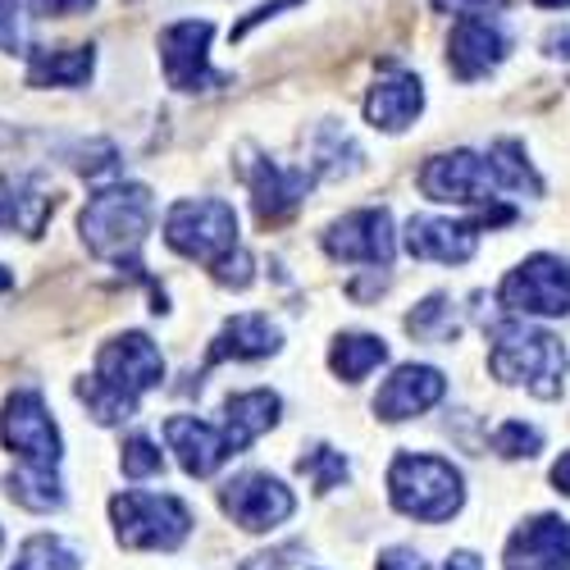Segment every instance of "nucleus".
Instances as JSON below:
<instances>
[{
  "mask_svg": "<svg viewBox=\"0 0 570 570\" xmlns=\"http://www.w3.org/2000/svg\"><path fill=\"white\" fill-rule=\"evenodd\" d=\"M210 37H215L210 19H183V23H169L160 32V65H165L169 87L206 91V87H224L228 82V73L210 69Z\"/></svg>",
  "mask_w": 570,
  "mask_h": 570,
  "instance_id": "obj_11",
  "label": "nucleus"
},
{
  "mask_svg": "<svg viewBox=\"0 0 570 570\" xmlns=\"http://www.w3.org/2000/svg\"><path fill=\"white\" fill-rule=\"evenodd\" d=\"M511 0H439V10H456V14H498Z\"/></svg>",
  "mask_w": 570,
  "mask_h": 570,
  "instance_id": "obj_35",
  "label": "nucleus"
},
{
  "mask_svg": "<svg viewBox=\"0 0 570 570\" xmlns=\"http://www.w3.org/2000/svg\"><path fill=\"white\" fill-rule=\"evenodd\" d=\"M402 247L415 261H439V265H465L480 252V219H439V215H415L402 233Z\"/></svg>",
  "mask_w": 570,
  "mask_h": 570,
  "instance_id": "obj_14",
  "label": "nucleus"
},
{
  "mask_svg": "<svg viewBox=\"0 0 570 570\" xmlns=\"http://www.w3.org/2000/svg\"><path fill=\"white\" fill-rule=\"evenodd\" d=\"M0 552H6V534H0Z\"/></svg>",
  "mask_w": 570,
  "mask_h": 570,
  "instance_id": "obj_41",
  "label": "nucleus"
},
{
  "mask_svg": "<svg viewBox=\"0 0 570 570\" xmlns=\"http://www.w3.org/2000/svg\"><path fill=\"white\" fill-rule=\"evenodd\" d=\"M115 539L132 552H174L193 534V511L174 493H119L110 498Z\"/></svg>",
  "mask_w": 570,
  "mask_h": 570,
  "instance_id": "obj_5",
  "label": "nucleus"
},
{
  "mask_svg": "<svg viewBox=\"0 0 570 570\" xmlns=\"http://www.w3.org/2000/svg\"><path fill=\"white\" fill-rule=\"evenodd\" d=\"M10 502H19V507H28V511H56V507H65V489H60V480H56V470H19V474H10Z\"/></svg>",
  "mask_w": 570,
  "mask_h": 570,
  "instance_id": "obj_25",
  "label": "nucleus"
},
{
  "mask_svg": "<svg viewBox=\"0 0 570 570\" xmlns=\"http://www.w3.org/2000/svg\"><path fill=\"white\" fill-rule=\"evenodd\" d=\"M389 361V343L374 334H343L334 347H328V370H334L343 384H361V379Z\"/></svg>",
  "mask_w": 570,
  "mask_h": 570,
  "instance_id": "obj_23",
  "label": "nucleus"
},
{
  "mask_svg": "<svg viewBox=\"0 0 570 570\" xmlns=\"http://www.w3.org/2000/svg\"><path fill=\"white\" fill-rule=\"evenodd\" d=\"M324 252L347 265H379L389 269L397 256V233H393V215L389 210H352L338 224H328V233L320 237Z\"/></svg>",
  "mask_w": 570,
  "mask_h": 570,
  "instance_id": "obj_12",
  "label": "nucleus"
},
{
  "mask_svg": "<svg viewBox=\"0 0 570 570\" xmlns=\"http://www.w3.org/2000/svg\"><path fill=\"white\" fill-rule=\"evenodd\" d=\"M498 302L511 311V315H543V320H557V315H570V261L561 256H530L520 261L498 288Z\"/></svg>",
  "mask_w": 570,
  "mask_h": 570,
  "instance_id": "obj_8",
  "label": "nucleus"
},
{
  "mask_svg": "<svg viewBox=\"0 0 570 570\" xmlns=\"http://www.w3.org/2000/svg\"><path fill=\"white\" fill-rule=\"evenodd\" d=\"M151 187L141 183H115V187H101L97 197L82 206V243L91 256L101 261H115L119 269H132L137 274V247L141 237L151 228Z\"/></svg>",
  "mask_w": 570,
  "mask_h": 570,
  "instance_id": "obj_2",
  "label": "nucleus"
},
{
  "mask_svg": "<svg viewBox=\"0 0 570 570\" xmlns=\"http://www.w3.org/2000/svg\"><path fill=\"white\" fill-rule=\"evenodd\" d=\"M165 243L187 256L215 265L224 252L237 247V210L219 197H197V202H178L165 215Z\"/></svg>",
  "mask_w": 570,
  "mask_h": 570,
  "instance_id": "obj_6",
  "label": "nucleus"
},
{
  "mask_svg": "<svg viewBox=\"0 0 570 570\" xmlns=\"http://www.w3.org/2000/svg\"><path fill=\"white\" fill-rule=\"evenodd\" d=\"M119 465H124L128 480H151V474L165 470V452L156 448V439L132 434V439H124V448H119Z\"/></svg>",
  "mask_w": 570,
  "mask_h": 570,
  "instance_id": "obj_30",
  "label": "nucleus"
},
{
  "mask_svg": "<svg viewBox=\"0 0 570 570\" xmlns=\"http://www.w3.org/2000/svg\"><path fill=\"white\" fill-rule=\"evenodd\" d=\"M210 274L224 283V288H252V278H256V261H252V252L233 247V252H224V256L210 265Z\"/></svg>",
  "mask_w": 570,
  "mask_h": 570,
  "instance_id": "obj_31",
  "label": "nucleus"
},
{
  "mask_svg": "<svg viewBox=\"0 0 570 570\" xmlns=\"http://www.w3.org/2000/svg\"><path fill=\"white\" fill-rule=\"evenodd\" d=\"M10 570H78V552L69 543L51 539V534H37V539H28L19 548Z\"/></svg>",
  "mask_w": 570,
  "mask_h": 570,
  "instance_id": "obj_27",
  "label": "nucleus"
},
{
  "mask_svg": "<svg viewBox=\"0 0 570 570\" xmlns=\"http://www.w3.org/2000/svg\"><path fill=\"white\" fill-rule=\"evenodd\" d=\"M406 328L424 343H452L456 338V311H452V297H430L420 302L411 315H406Z\"/></svg>",
  "mask_w": 570,
  "mask_h": 570,
  "instance_id": "obj_26",
  "label": "nucleus"
},
{
  "mask_svg": "<svg viewBox=\"0 0 570 570\" xmlns=\"http://www.w3.org/2000/svg\"><path fill=\"white\" fill-rule=\"evenodd\" d=\"M552 484H557V493H566V498H570V452L552 465Z\"/></svg>",
  "mask_w": 570,
  "mask_h": 570,
  "instance_id": "obj_36",
  "label": "nucleus"
},
{
  "mask_svg": "<svg viewBox=\"0 0 570 570\" xmlns=\"http://www.w3.org/2000/svg\"><path fill=\"white\" fill-rule=\"evenodd\" d=\"M448 570H484V566H480V557H474V552H452Z\"/></svg>",
  "mask_w": 570,
  "mask_h": 570,
  "instance_id": "obj_37",
  "label": "nucleus"
},
{
  "mask_svg": "<svg viewBox=\"0 0 570 570\" xmlns=\"http://www.w3.org/2000/svg\"><path fill=\"white\" fill-rule=\"evenodd\" d=\"M56 210V197H46V193H32V187H0V228H14V233H28L37 237L46 228V219H51Z\"/></svg>",
  "mask_w": 570,
  "mask_h": 570,
  "instance_id": "obj_24",
  "label": "nucleus"
},
{
  "mask_svg": "<svg viewBox=\"0 0 570 570\" xmlns=\"http://www.w3.org/2000/svg\"><path fill=\"white\" fill-rule=\"evenodd\" d=\"M219 507H224V515L233 520V525H243L247 534H265L297 511V498L283 480H274V474L247 470V474H237V480H228L219 489Z\"/></svg>",
  "mask_w": 570,
  "mask_h": 570,
  "instance_id": "obj_10",
  "label": "nucleus"
},
{
  "mask_svg": "<svg viewBox=\"0 0 570 570\" xmlns=\"http://www.w3.org/2000/svg\"><path fill=\"white\" fill-rule=\"evenodd\" d=\"M10 283H14V274H10V269H0V293H6Z\"/></svg>",
  "mask_w": 570,
  "mask_h": 570,
  "instance_id": "obj_40",
  "label": "nucleus"
},
{
  "mask_svg": "<svg viewBox=\"0 0 570 570\" xmlns=\"http://www.w3.org/2000/svg\"><path fill=\"white\" fill-rule=\"evenodd\" d=\"M379 570H430V561H424L415 548H389L379 557Z\"/></svg>",
  "mask_w": 570,
  "mask_h": 570,
  "instance_id": "obj_34",
  "label": "nucleus"
},
{
  "mask_svg": "<svg viewBox=\"0 0 570 570\" xmlns=\"http://www.w3.org/2000/svg\"><path fill=\"white\" fill-rule=\"evenodd\" d=\"M424 110V87L420 78L411 73H397V78H379L365 97V119L384 132H402L415 124V115Z\"/></svg>",
  "mask_w": 570,
  "mask_h": 570,
  "instance_id": "obj_20",
  "label": "nucleus"
},
{
  "mask_svg": "<svg viewBox=\"0 0 570 570\" xmlns=\"http://www.w3.org/2000/svg\"><path fill=\"white\" fill-rule=\"evenodd\" d=\"M507 51H511V37L498 28L493 14H461L448 37V69L461 82H474L493 73L507 60Z\"/></svg>",
  "mask_w": 570,
  "mask_h": 570,
  "instance_id": "obj_13",
  "label": "nucleus"
},
{
  "mask_svg": "<svg viewBox=\"0 0 570 570\" xmlns=\"http://www.w3.org/2000/svg\"><path fill=\"white\" fill-rule=\"evenodd\" d=\"M534 6H543V10H566L570 0H534Z\"/></svg>",
  "mask_w": 570,
  "mask_h": 570,
  "instance_id": "obj_39",
  "label": "nucleus"
},
{
  "mask_svg": "<svg viewBox=\"0 0 570 570\" xmlns=\"http://www.w3.org/2000/svg\"><path fill=\"white\" fill-rule=\"evenodd\" d=\"M165 443L178 456V465L187 474H197V480H210V474L233 456L224 434H219V424L197 420V415H169L165 420Z\"/></svg>",
  "mask_w": 570,
  "mask_h": 570,
  "instance_id": "obj_18",
  "label": "nucleus"
},
{
  "mask_svg": "<svg viewBox=\"0 0 570 570\" xmlns=\"http://www.w3.org/2000/svg\"><path fill=\"white\" fill-rule=\"evenodd\" d=\"M448 393V379L434 365H397L393 379H384V389L374 393V415L384 424H402L411 415H424L439 406Z\"/></svg>",
  "mask_w": 570,
  "mask_h": 570,
  "instance_id": "obj_17",
  "label": "nucleus"
},
{
  "mask_svg": "<svg viewBox=\"0 0 570 570\" xmlns=\"http://www.w3.org/2000/svg\"><path fill=\"white\" fill-rule=\"evenodd\" d=\"M548 46H552V56H566L570 60V32H552Z\"/></svg>",
  "mask_w": 570,
  "mask_h": 570,
  "instance_id": "obj_38",
  "label": "nucleus"
},
{
  "mask_svg": "<svg viewBox=\"0 0 570 570\" xmlns=\"http://www.w3.org/2000/svg\"><path fill=\"white\" fill-rule=\"evenodd\" d=\"M165 356L147 334H119L97 352V374L78 379V397L97 424H119L137 415V397L160 389Z\"/></svg>",
  "mask_w": 570,
  "mask_h": 570,
  "instance_id": "obj_1",
  "label": "nucleus"
},
{
  "mask_svg": "<svg viewBox=\"0 0 570 570\" xmlns=\"http://www.w3.org/2000/svg\"><path fill=\"white\" fill-rule=\"evenodd\" d=\"M278 352V328L265 320V315H233L219 338L210 343V361L206 365H219V361H261V356H274Z\"/></svg>",
  "mask_w": 570,
  "mask_h": 570,
  "instance_id": "obj_21",
  "label": "nucleus"
},
{
  "mask_svg": "<svg viewBox=\"0 0 570 570\" xmlns=\"http://www.w3.org/2000/svg\"><path fill=\"white\" fill-rule=\"evenodd\" d=\"M489 370L502 384L530 389L534 397L552 402V397H561V384H566V347L548 328H534L525 320H498L493 347H489Z\"/></svg>",
  "mask_w": 570,
  "mask_h": 570,
  "instance_id": "obj_3",
  "label": "nucleus"
},
{
  "mask_svg": "<svg viewBox=\"0 0 570 570\" xmlns=\"http://www.w3.org/2000/svg\"><path fill=\"white\" fill-rule=\"evenodd\" d=\"M507 570H570V520L566 515H534L525 520L502 552Z\"/></svg>",
  "mask_w": 570,
  "mask_h": 570,
  "instance_id": "obj_16",
  "label": "nucleus"
},
{
  "mask_svg": "<svg viewBox=\"0 0 570 570\" xmlns=\"http://www.w3.org/2000/svg\"><path fill=\"white\" fill-rule=\"evenodd\" d=\"M0 443H6L28 470H60V430L51 411H46V397L37 389H14L6 411H0Z\"/></svg>",
  "mask_w": 570,
  "mask_h": 570,
  "instance_id": "obj_7",
  "label": "nucleus"
},
{
  "mask_svg": "<svg viewBox=\"0 0 570 570\" xmlns=\"http://www.w3.org/2000/svg\"><path fill=\"white\" fill-rule=\"evenodd\" d=\"M493 452L498 456H511V461H520V456H539L543 452V434L534 430V424H525V420H502L498 430H493Z\"/></svg>",
  "mask_w": 570,
  "mask_h": 570,
  "instance_id": "obj_28",
  "label": "nucleus"
},
{
  "mask_svg": "<svg viewBox=\"0 0 570 570\" xmlns=\"http://www.w3.org/2000/svg\"><path fill=\"white\" fill-rule=\"evenodd\" d=\"M0 51H10V56L32 51L23 37V0H0Z\"/></svg>",
  "mask_w": 570,
  "mask_h": 570,
  "instance_id": "obj_32",
  "label": "nucleus"
},
{
  "mask_svg": "<svg viewBox=\"0 0 570 570\" xmlns=\"http://www.w3.org/2000/svg\"><path fill=\"white\" fill-rule=\"evenodd\" d=\"M278 411H283V402H278V393H269V389L233 393V397L224 402V424H219L228 452H233V456L247 452L265 430H274V424H278Z\"/></svg>",
  "mask_w": 570,
  "mask_h": 570,
  "instance_id": "obj_19",
  "label": "nucleus"
},
{
  "mask_svg": "<svg viewBox=\"0 0 570 570\" xmlns=\"http://www.w3.org/2000/svg\"><path fill=\"white\" fill-rule=\"evenodd\" d=\"M247 183H252V206H256V224L261 228H278L288 224L306 193H311V174L306 169H288V165H274V160H256L247 169Z\"/></svg>",
  "mask_w": 570,
  "mask_h": 570,
  "instance_id": "obj_15",
  "label": "nucleus"
},
{
  "mask_svg": "<svg viewBox=\"0 0 570 570\" xmlns=\"http://www.w3.org/2000/svg\"><path fill=\"white\" fill-rule=\"evenodd\" d=\"M420 193L439 202V206H493L502 183L489 165V156H474V151H448L424 160L420 169Z\"/></svg>",
  "mask_w": 570,
  "mask_h": 570,
  "instance_id": "obj_9",
  "label": "nucleus"
},
{
  "mask_svg": "<svg viewBox=\"0 0 570 570\" xmlns=\"http://www.w3.org/2000/svg\"><path fill=\"white\" fill-rule=\"evenodd\" d=\"M37 19H69V14H87L97 0H28Z\"/></svg>",
  "mask_w": 570,
  "mask_h": 570,
  "instance_id": "obj_33",
  "label": "nucleus"
},
{
  "mask_svg": "<svg viewBox=\"0 0 570 570\" xmlns=\"http://www.w3.org/2000/svg\"><path fill=\"white\" fill-rule=\"evenodd\" d=\"M28 82L32 87H82L91 78V46H60V51H46V46H32L28 51Z\"/></svg>",
  "mask_w": 570,
  "mask_h": 570,
  "instance_id": "obj_22",
  "label": "nucleus"
},
{
  "mask_svg": "<svg viewBox=\"0 0 570 570\" xmlns=\"http://www.w3.org/2000/svg\"><path fill=\"white\" fill-rule=\"evenodd\" d=\"M302 474H311V484L315 493H328V489H338L347 480V456L334 452V448H311L302 461H297Z\"/></svg>",
  "mask_w": 570,
  "mask_h": 570,
  "instance_id": "obj_29",
  "label": "nucleus"
},
{
  "mask_svg": "<svg viewBox=\"0 0 570 570\" xmlns=\"http://www.w3.org/2000/svg\"><path fill=\"white\" fill-rule=\"evenodd\" d=\"M389 498L402 515L424 520V525H443L465 502L461 470L430 452H402L389 465Z\"/></svg>",
  "mask_w": 570,
  "mask_h": 570,
  "instance_id": "obj_4",
  "label": "nucleus"
}]
</instances>
